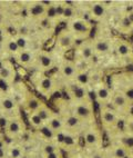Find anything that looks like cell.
Returning <instances> with one entry per match:
<instances>
[{"instance_id": "484cf974", "label": "cell", "mask_w": 133, "mask_h": 158, "mask_svg": "<svg viewBox=\"0 0 133 158\" xmlns=\"http://www.w3.org/2000/svg\"><path fill=\"white\" fill-rule=\"evenodd\" d=\"M29 123H30V125H31L32 127L38 130L42 127V126H45L43 122L41 120V118H40L39 116H38L37 113H31L29 115Z\"/></svg>"}, {"instance_id": "6da1fadb", "label": "cell", "mask_w": 133, "mask_h": 158, "mask_svg": "<svg viewBox=\"0 0 133 158\" xmlns=\"http://www.w3.org/2000/svg\"><path fill=\"white\" fill-rule=\"evenodd\" d=\"M70 110L82 123L83 126L96 124V114H94L93 105L91 102H72Z\"/></svg>"}, {"instance_id": "83f0119b", "label": "cell", "mask_w": 133, "mask_h": 158, "mask_svg": "<svg viewBox=\"0 0 133 158\" xmlns=\"http://www.w3.org/2000/svg\"><path fill=\"white\" fill-rule=\"evenodd\" d=\"M7 155L9 158H22L23 150L20 146H11L7 150Z\"/></svg>"}, {"instance_id": "ffe728a7", "label": "cell", "mask_w": 133, "mask_h": 158, "mask_svg": "<svg viewBox=\"0 0 133 158\" xmlns=\"http://www.w3.org/2000/svg\"><path fill=\"white\" fill-rule=\"evenodd\" d=\"M79 17L78 16V10L74 2H62L61 3V12H60V18L67 21L74 19V18Z\"/></svg>"}, {"instance_id": "52a82bcc", "label": "cell", "mask_w": 133, "mask_h": 158, "mask_svg": "<svg viewBox=\"0 0 133 158\" xmlns=\"http://www.w3.org/2000/svg\"><path fill=\"white\" fill-rule=\"evenodd\" d=\"M92 47H93L94 56L107 57L113 54L114 50V39L111 37L100 36L92 39Z\"/></svg>"}, {"instance_id": "e575fe53", "label": "cell", "mask_w": 133, "mask_h": 158, "mask_svg": "<svg viewBox=\"0 0 133 158\" xmlns=\"http://www.w3.org/2000/svg\"><path fill=\"white\" fill-rule=\"evenodd\" d=\"M8 81H7L6 79H3V78H0V89L3 91H6L8 90Z\"/></svg>"}, {"instance_id": "f1b7e54d", "label": "cell", "mask_w": 133, "mask_h": 158, "mask_svg": "<svg viewBox=\"0 0 133 158\" xmlns=\"http://www.w3.org/2000/svg\"><path fill=\"white\" fill-rule=\"evenodd\" d=\"M45 11H47V9L41 5V2H38V3H36V5H33V6L30 8V10H29L30 15L33 16V17H40L41 15L45 14Z\"/></svg>"}, {"instance_id": "9c48e42d", "label": "cell", "mask_w": 133, "mask_h": 158, "mask_svg": "<svg viewBox=\"0 0 133 158\" xmlns=\"http://www.w3.org/2000/svg\"><path fill=\"white\" fill-rule=\"evenodd\" d=\"M113 52L121 61H124L127 64L133 62V47L127 40L121 38L114 39Z\"/></svg>"}, {"instance_id": "44dd1931", "label": "cell", "mask_w": 133, "mask_h": 158, "mask_svg": "<svg viewBox=\"0 0 133 158\" xmlns=\"http://www.w3.org/2000/svg\"><path fill=\"white\" fill-rule=\"evenodd\" d=\"M45 126H47L54 135L59 133H62L63 130H65V124H63L62 117H61V115L56 114V113H54V115L47 122Z\"/></svg>"}, {"instance_id": "7c38bea8", "label": "cell", "mask_w": 133, "mask_h": 158, "mask_svg": "<svg viewBox=\"0 0 133 158\" xmlns=\"http://www.w3.org/2000/svg\"><path fill=\"white\" fill-rule=\"evenodd\" d=\"M60 115L62 117L65 131L73 133V134H79L80 131H82V129L84 128L82 123L80 122L79 119L72 114V111H71L70 109L65 110V111H62Z\"/></svg>"}, {"instance_id": "d4e9b609", "label": "cell", "mask_w": 133, "mask_h": 158, "mask_svg": "<svg viewBox=\"0 0 133 158\" xmlns=\"http://www.w3.org/2000/svg\"><path fill=\"white\" fill-rule=\"evenodd\" d=\"M42 105L43 104L40 102L38 98H36V97H31V98H29L28 102H27V109H28L29 114L36 113V111H37V110L39 109Z\"/></svg>"}, {"instance_id": "5b68a950", "label": "cell", "mask_w": 133, "mask_h": 158, "mask_svg": "<svg viewBox=\"0 0 133 158\" xmlns=\"http://www.w3.org/2000/svg\"><path fill=\"white\" fill-rule=\"evenodd\" d=\"M109 106L113 110H115L120 116L127 117V116L131 115L133 104L127 99V97L123 93L114 90Z\"/></svg>"}, {"instance_id": "e0dca14e", "label": "cell", "mask_w": 133, "mask_h": 158, "mask_svg": "<svg viewBox=\"0 0 133 158\" xmlns=\"http://www.w3.org/2000/svg\"><path fill=\"white\" fill-rule=\"evenodd\" d=\"M113 144L120 145L129 152L133 154V134L130 133H115L113 134Z\"/></svg>"}, {"instance_id": "8d00e7d4", "label": "cell", "mask_w": 133, "mask_h": 158, "mask_svg": "<svg viewBox=\"0 0 133 158\" xmlns=\"http://www.w3.org/2000/svg\"><path fill=\"white\" fill-rule=\"evenodd\" d=\"M7 147L6 148H0V158H7Z\"/></svg>"}, {"instance_id": "4316f807", "label": "cell", "mask_w": 133, "mask_h": 158, "mask_svg": "<svg viewBox=\"0 0 133 158\" xmlns=\"http://www.w3.org/2000/svg\"><path fill=\"white\" fill-rule=\"evenodd\" d=\"M33 60V55L30 50H22L19 54V62L22 65H29Z\"/></svg>"}, {"instance_id": "d6986e66", "label": "cell", "mask_w": 133, "mask_h": 158, "mask_svg": "<svg viewBox=\"0 0 133 158\" xmlns=\"http://www.w3.org/2000/svg\"><path fill=\"white\" fill-rule=\"evenodd\" d=\"M56 81L53 78L48 76H43L39 79V81L37 84V88L40 93H42L45 96H50V94H52L56 90Z\"/></svg>"}, {"instance_id": "7bdbcfd3", "label": "cell", "mask_w": 133, "mask_h": 158, "mask_svg": "<svg viewBox=\"0 0 133 158\" xmlns=\"http://www.w3.org/2000/svg\"><path fill=\"white\" fill-rule=\"evenodd\" d=\"M7 158H9V157H7Z\"/></svg>"}, {"instance_id": "1f68e13d", "label": "cell", "mask_w": 133, "mask_h": 158, "mask_svg": "<svg viewBox=\"0 0 133 158\" xmlns=\"http://www.w3.org/2000/svg\"><path fill=\"white\" fill-rule=\"evenodd\" d=\"M42 158H62L61 155V152L60 149L56 150L53 152H50V154H47V155H42Z\"/></svg>"}, {"instance_id": "74e56055", "label": "cell", "mask_w": 133, "mask_h": 158, "mask_svg": "<svg viewBox=\"0 0 133 158\" xmlns=\"http://www.w3.org/2000/svg\"><path fill=\"white\" fill-rule=\"evenodd\" d=\"M7 144H6V140L3 138H0V148H6Z\"/></svg>"}, {"instance_id": "603a6c76", "label": "cell", "mask_w": 133, "mask_h": 158, "mask_svg": "<svg viewBox=\"0 0 133 158\" xmlns=\"http://www.w3.org/2000/svg\"><path fill=\"white\" fill-rule=\"evenodd\" d=\"M118 30H119L121 34H125V35L131 34L133 31V25L129 21V19L125 17L124 14L122 15V17L120 18L119 23H118Z\"/></svg>"}, {"instance_id": "cb8c5ba5", "label": "cell", "mask_w": 133, "mask_h": 158, "mask_svg": "<svg viewBox=\"0 0 133 158\" xmlns=\"http://www.w3.org/2000/svg\"><path fill=\"white\" fill-rule=\"evenodd\" d=\"M36 113L38 114V116L41 118V120H42L45 125L47 124V122H48L49 119L54 115L53 110L50 109V108H49L48 106H45V105H42V106H41V107L36 111Z\"/></svg>"}, {"instance_id": "3957f363", "label": "cell", "mask_w": 133, "mask_h": 158, "mask_svg": "<svg viewBox=\"0 0 133 158\" xmlns=\"http://www.w3.org/2000/svg\"><path fill=\"white\" fill-rule=\"evenodd\" d=\"M82 139L89 152L102 148V145H103L102 133L96 124L84 126V128L82 129Z\"/></svg>"}, {"instance_id": "ab89813d", "label": "cell", "mask_w": 133, "mask_h": 158, "mask_svg": "<svg viewBox=\"0 0 133 158\" xmlns=\"http://www.w3.org/2000/svg\"><path fill=\"white\" fill-rule=\"evenodd\" d=\"M0 40H1V30H0Z\"/></svg>"}, {"instance_id": "277c9868", "label": "cell", "mask_w": 133, "mask_h": 158, "mask_svg": "<svg viewBox=\"0 0 133 158\" xmlns=\"http://www.w3.org/2000/svg\"><path fill=\"white\" fill-rule=\"evenodd\" d=\"M121 119L122 116H120L110 106L100 107V120H101V124L104 129L115 133L120 123H121Z\"/></svg>"}, {"instance_id": "ac0fdd59", "label": "cell", "mask_w": 133, "mask_h": 158, "mask_svg": "<svg viewBox=\"0 0 133 158\" xmlns=\"http://www.w3.org/2000/svg\"><path fill=\"white\" fill-rule=\"evenodd\" d=\"M104 152H105L107 158H132V155H133V154L129 152L122 146L113 144V143H112L111 146H109L108 148H105Z\"/></svg>"}, {"instance_id": "b9f144b4", "label": "cell", "mask_w": 133, "mask_h": 158, "mask_svg": "<svg viewBox=\"0 0 133 158\" xmlns=\"http://www.w3.org/2000/svg\"><path fill=\"white\" fill-rule=\"evenodd\" d=\"M131 115H132V116H133V114H131Z\"/></svg>"}, {"instance_id": "8992f818", "label": "cell", "mask_w": 133, "mask_h": 158, "mask_svg": "<svg viewBox=\"0 0 133 158\" xmlns=\"http://www.w3.org/2000/svg\"><path fill=\"white\" fill-rule=\"evenodd\" d=\"M112 85L114 90L121 91L133 104V76L127 73H121L112 77Z\"/></svg>"}, {"instance_id": "4fadbf2b", "label": "cell", "mask_w": 133, "mask_h": 158, "mask_svg": "<svg viewBox=\"0 0 133 158\" xmlns=\"http://www.w3.org/2000/svg\"><path fill=\"white\" fill-rule=\"evenodd\" d=\"M5 129H6V135L9 139H14L19 138L23 135L25 130V124L20 118L18 117H14L10 120H7V124L5 126Z\"/></svg>"}, {"instance_id": "2e32d148", "label": "cell", "mask_w": 133, "mask_h": 158, "mask_svg": "<svg viewBox=\"0 0 133 158\" xmlns=\"http://www.w3.org/2000/svg\"><path fill=\"white\" fill-rule=\"evenodd\" d=\"M76 40L69 30H62L58 35L57 38V46L62 51H69L76 46Z\"/></svg>"}, {"instance_id": "836d02e7", "label": "cell", "mask_w": 133, "mask_h": 158, "mask_svg": "<svg viewBox=\"0 0 133 158\" xmlns=\"http://www.w3.org/2000/svg\"><path fill=\"white\" fill-rule=\"evenodd\" d=\"M8 50L11 51V52H18L19 47H18L17 43H16L14 40H11V41H9L8 43Z\"/></svg>"}, {"instance_id": "9a60e30c", "label": "cell", "mask_w": 133, "mask_h": 158, "mask_svg": "<svg viewBox=\"0 0 133 158\" xmlns=\"http://www.w3.org/2000/svg\"><path fill=\"white\" fill-rule=\"evenodd\" d=\"M89 18L93 21H100L107 16V6L103 1H91L88 5Z\"/></svg>"}, {"instance_id": "f546056e", "label": "cell", "mask_w": 133, "mask_h": 158, "mask_svg": "<svg viewBox=\"0 0 133 158\" xmlns=\"http://www.w3.org/2000/svg\"><path fill=\"white\" fill-rule=\"evenodd\" d=\"M1 106H2L3 109L6 110V111H8V113H11V111H14V110L16 109V102L10 98L3 99L2 102H1Z\"/></svg>"}, {"instance_id": "5bb4252c", "label": "cell", "mask_w": 133, "mask_h": 158, "mask_svg": "<svg viewBox=\"0 0 133 158\" xmlns=\"http://www.w3.org/2000/svg\"><path fill=\"white\" fill-rule=\"evenodd\" d=\"M59 70L60 73H61V76L65 79H67L69 82H71L76 80L80 68L78 66V64L76 61H73V60H65L60 65Z\"/></svg>"}, {"instance_id": "f35d334b", "label": "cell", "mask_w": 133, "mask_h": 158, "mask_svg": "<svg viewBox=\"0 0 133 158\" xmlns=\"http://www.w3.org/2000/svg\"><path fill=\"white\" fill-rule=\"evenodd\" d=\"M76 158H89L87 154H76Z\"/></svg>"}, {"instance_id": "7402d4cb", "label": "cell", "mask_w": 133, "mask_h": 158, "mask_svg": "<svg viewBox=\"0 0 133 158\" xmlns=\"http://www.w3.org/2000/svg\"><path fill=\"white\" fill-rule=\"evenodd\" d=\"M53 58L48 52H41L38 56V66H39V68L43 69V70H50L51 68L53 67Z\"/></svg>"}, {"instance_id": "d590c367", "label": "cell", "mask_w": 133, "mask_h": 158, "mask_svg": "<svg viewBox=\"0 0 133 158\" xmlns=\"http://www.w3.org/2000/svg\"><path fill=\"white\" fill-rule=\"evenodd\" d=\"M124 15H125V17L129 19V21H130V23L133 25V8L127 10V11L124 12Z\"/></svg>"}, {"instance_id": "d6a6232c", "label": "cell", "mask_w": 133, "mask_h": 158, "mask_svg": "<svg viewBox=\"0 0 133 158\" xmlns=\"http://www.w3.org/2000/svg\"><path fill=\"white\" fill-rule=\"evenodd\" d=\"M16 43H17V45H18V47H19V49L25 50V48H27V40H25V38L20 37V38H18V39L16 40Z\"/></svg>"}, {"instance_id": "8fae6325", "label": "cell", "mask_w": 133, "mask_h": 158, "mask_svg": "<svg viewBox=\"0 0 133 158\" xmlns=\"http://www.w3.org/2000/svg\"><path fill=\"white\" fill-rule=\"evenodd\" d=\"M68 94L72 102H91L88 88L82 85H80V84H78V82H76V81L70 82Z\"/></svg>"}, {"instance_id": "7a4b0ae2", "label": "cell", "mask_w": 133, "mask_h": 158, "mask_svg": "<svg viewBox=\"0 0 133 158\" xmlns=\"http://www.w3.org/2000/svg\"><path fill=\"white\" fill-rule=\"evenodd\" d=\"M71 34L73 35L76 40H87L90 38L92 32V23L90 20L82 17H76L68 21V28Z\"/></svg>"}, {"instance_id": "30bf717a", "label": "cell", "mask_w": 133, "mask_h": 158, "mask_svg": "<svg viewBox=\"0 0 133 158\" xmlns=\"http://www.w3.org/2000/svg\"><path fill=\"white\" fill-rule=\"evenodd\" d=\"M74 57H76V62L89 64L90 61H92L93 57H96L93 52V47H92V40H83L82 43L76 46Z\"/></svg>"}, {"instance_id": "ba28073f", "label": "cell", "mask_w": 133, "mask_h": 158, "mask_svg": "<svg viewBox=\"0 0 133 158\" xmlns=\"http://www.w3.org/2000/svg\"><path fill=\"white\" fill-rule=\"evenodd\" d=\"M93 93L96 102L100 105V107H104V106L110 105L113 91L111 90L107 82L102 81V80H98L96 82H94Z\"/></svg>"}, {"instance_id": "60d3db41", "label": "cell", "mask_w": 133, "mask_h": 158, "mask_svg": "<svg viewBox=\"0 0 133 158\" xmlns=\"http://www.w3.org/2000/svg\"><path fill=\"white\" fill-rule=\"evenodd\" d=\"M1 67H2V66H1V62H0V68H1Z\"/></svg>"}, {"instance_id": "4dcf8cb0", "label": "cell", "mask_w": 133, "mask_h": 158, "mask_svg": "<svg viewBox=\"0 0 133 158\" xmlns=\"http://www.w3.org/2000/svg\"><path fill=\"white\" fill-rule=\"evenodd\" d=\"M0 73H1V78H3V79H7V78H9V77H11V70H10L9 68L1 67L0 68Z\"/></svg>"}]
</instances>
